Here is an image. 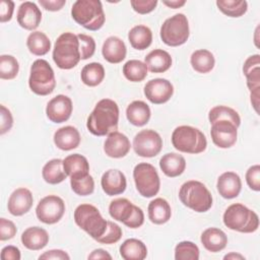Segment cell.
I'll return each mask as SVG.
<instances>
[{
	"instance_id": "1",
	"label": "cell",
	"mask_w": 260,
	"mask_h": 260,
	"mask_svg": "<svg viewBox=\"0 0 260 260\" xmlns=\"http://www.w3.org/2000/svg\"><path fill=\"white\" fill-rule=\"evenodd\" d=\"M119 113V107L115 101L111 99L99 101L87 118L88 131L95 136H105L117 131Z\"/></svg>"
},
{
	"instance_id": "2",
	"label": "cell",
	"mask_w": 260,
	"mask_h": 260,
	"mask_svg": "<svg viewBox=\"0 0 260 260\" xmlns=\"http://www.w3.org/2000/svg\"><path fill=\"white\" fill-rule=\"evenodd\" d=\"M53 60L60 69L64 70L72 69L79 63L81 55L77 35L67 31L57 38L53 48Z\"/></svg>"
},
{
	"instance_id": "3",
	"label": "cell",
	"mask_w": 260,
	"mask_h": 260,
	"mask_svg": "<svg viewBox=\"0 0 260 260\" xmlns=\"http://www.w3.org/2000/svg\"><path fill=\"white\" fill-rule=\"evenodd\" d=\"M71 16L76 23L88 30L103 27L106 16L100 0H77L71 8Z\"/></svg>"
},
{
	"instance_id": "4",
	"label": "cell",
	"mask_w": 260,
	"mask_h": 260,
	"mask_svg": "<svg viewBox=\"0 0 260 260\" xmlns=\"http://www.w3.org/2000/svg\"><path fill=\"white\" fill-rule=\"evenodd\" d=\"M222 220L224 225L239 233H254L259 228V216L252 209L242 203H233L224 211Z\"/></svg>"
},
{
	"instance_id": "5",
	"label": "cell",
	"mask_w": 260,
	"mask_h": 260,
	"mask_svg": "<svg viewBox=\"0 0 260 260\" xmlns=\"http://www.w3.org/2000/svg\"><path fill=\"white\" fill-rule=\"evenodd\" d=\"M181 202L196 212H206L212 206V195L207 187L196 180L185 182L179 190Z\"/></svg>"
},
{
	"instance_id": "6",
	"label": "cell",
	"mask_w": 260,
	"mask_h": 260,
	"mask_svg": "<svg viewBox=\"0 0 260 260\" xmlns=\"http://www.w3.org/2000/svg\"><path fill=\"white\" fill-rule=\"evenodd\" d=\"M173 146L185 153L198 154L203 152L207 147L205 135L198 129L189 125H182L175 128L172 133Z\"/></svg>"
},
{
	"instance_id": "7",
	"label": "cell",
	"mask_w": 260,
	"mask_h": 260,
	"mask_svg": "<svg viewBox=\"0 0 260 260\" xmlns=\"http://www.w3.org/2000/svg\"><path fill=\"white\" fill-rule=\"evenodd\" d=\"M74 221L89 237L96 240L107 230L108 220L101 214L100 210L92 204L83 203L74 210Z\"/></svg>"
},
{
	"instance_id": "8",
	"label": "cell",
	"mask_w": 260,
	"mask_h": 260,
	"mask_svg": "<svg viewBox=\"0 0 260 260\" xmlns=\"http://www.w3.org/2000/svg\"><path fill=\"white\" fill-rule=\"evenodd\" d=\"M28 86L38 95H48L56 87L55 73L48 61L37 59L30 66Z\"/></svg>"
},
{
	"instance_id": "9",
	"label": "cell",
	"mask_w": 260,
	"mask_h": 260,
	"mask_svg": "<svg viewBox=\"0 0 260 260\" xmlns=\"http://www.w3.org/2000/svg\"><path fill=\"white\" fill-rule=\"evenodd\" d=\"M160 39L170 47L184 45L190 36V28L187 16L184 13H177L167 18L160 26Z\"/></svg>"
},
{
	"instance_id": "10",
	"label": "cell",
	"mask_w": 260,
	"mask_h": 260,
	"mask_svg": "<svg viewBox=\"0 0 260 260\" xmlns=\"http://www.w3.org/2000/svg\"><path fill=\"white\" fill-rule=\"evenodd\" d=\"M133 179L136 190L145 198L155 196L160 188V179L155 168L148 162H140L134 167Z\"/></svg>"
},
{
	"instance_id": "11",
	"label": "cell",
	"mask_w": 260,
	"mask_h": 260,
	"mask_svg": "<svg viewBox=\"0 0 260 260\" xmlns=\"http://www.w3.org/2000/svg\"><path fill=\"white\" fill-rule=\"evenodd\" d=\"M162 148V138L152 129L139 131L133 138V149L141 157H153Z\"/></svg>"
},
{
	"instance_id": "12",
	"label": "cell",
	"mask_w": 260,
	"mask_h": 260,
	"mask_svg": "<svg viewBox=\"0 0 260 260\" xmlns=\"http://www.w3.org/2000/svg\"><path fill=\"white\" fill-rule=\"evenodd\" d=\"M65 213V203L57 195H48L42 198L37 207L36 214L40 221L46 224L58 222Z\"/></svg>"
},
{
	"instance_id": "13",
	"label": "cell",
	"mask_w": 260,
	"mask_h": 260,
	"mask_svg": "<svg viewBox=\"0 0 260 260\" xmlns=\"http://www.w3.org/2000/svg\"><path fill=\"white\" fill-rule=\"evenodd\" d=\"M212 142L219 148H230L237 142L238 127L230 121H216L211 124Z\"/></svg>"
},
{
	"instance_id": "14",
	"label": "cell",
	"mask_w": 260,
	"mask_h": 260,
	"mask_svg": "<svg viewBox=\"0 0 260 260\" xmlns=\"http://www.w3.org/2000/svg\"><path fill=\"white\" fill-rule=\"evenodd\" d=\"M143 91L150 103L160 105L169 102L173 96L174 86L171 81L166 78H154L146 82Z\"/></svg>"
},
{
	"instance_id": "15",
	"label": "cell",
	"mask_w": 260,
	"mask_h": 260,
	"mask_svg": "<svg viewBox=\"0 0 260 260\" xmlns=\"http://www.w3.org/2000/svg\"><path fill=\"white\" fill-rule=\"evenodd\" d=\"M73 105L69 96L58 94L49 101L46 107V115L48 119L56 124L66 122L72 114Z\"/></svg>"
},
{
	"instance_id": "16",
	"label": "cell",
	"mask_w": 260,
	"mask_h": 260,
	"mask_svg": "<svg viewBox=\"0 0 260 260\" xmlns=\"http://www.w3.org/2000/svg\"><path fill=\"white\" fill-rule=\"evenodd\" d=\"M34 203L31 192L26 188H17L9 196L7 209L14 216H21L29 211Z\"/></svg>"
},
{
	"instance_id": "17",
	"label": "cell",
	"mask_w": 260,
	"mask_h": 260,
	"mask_svg": "<svg viewBox=\"0 0 260 260\" xmlns=\"http://www.w3.org/2000/svg\"><path fill=\"white\" fill-rule=\"evenodd\" d=\"M131 148V143L129 138L119 132L114 131L108 134V137L104 143L105 153L112 158H121L128 154Z\"/></svg>"
},
{
	"instance_id": "18",
	"label": "cell",
	"mask_w": 260,
	"mask_h": 260,
	"mask_svg": "<svg viewBox=\"0 0 260 260\" xmlns=\"http://www.w3.org/2000/svg\"><path fill=\"white\" fill-rule=\"evenodd\" d=\"M16 19L22 28L27 30H35L38 28L42 20L41 9L34 2H22L18 7Z\"/></svg>"
},
{
	"instance_id": "19",
	"label": "cell",
	"mask_w": 260,
	"mask_h": 260,
	"mask_svg": "<svg viewBox=\"0 0 260 260\" xmlns=\"http://www.w3.org/2000/svg\"><path fill=\"white\" fill-rule=\"evenodd\" d=\"M101 185L107 195L114 196L125 192L127 180L125 175L120 170L110 169L103 174Z\"/></svg>"
},
{
	"instance_id": "20",
	"label": "cell",
	"mask_w": 260,
	"mask_h": 260,
	"mask_svg": "<svg viewBox=\"0 0 260 260\" xmlns=\"http://www.w3.org/2000/svg\"><path fill=\"white\" fill-rule=\"evenodd\" d=\"M216 189L224 199H233L239 196L242 190V181L235 172L222 173L216 182Z\"/></svg>"
},
{
	"instance_id": "21",
	"label": "cell",
	"mask_w": 260,
	"mask_h": 260,
	"mask_svg": "<svg viewBox=\"0 0 260 260\" xmlns=\"http://www.w3.org/2000/svg\"><path fill=\"white\" fill-rule=\"evenodd\" d=\"M102 54L104 59L109 63L118 64L126 58L127 48L123 40L116 36H111L104 42Z\"/></svg>"
},
{
	"instance_id": "22",
	"label": "cell",
	"mask_w": 260,
	"mask_h": 260,
	"mask_svg": "<svg viewBox=\"0 0 260 260\" xmlns=\"http://www.w3.org/2000/svg\"><path fill=\"white\" fill-rule=\"evenodd\" d=\"M55 145L61 150H72L80 144L79 131L73 126H64L59 128L53 137Z\"/></svg>"
},
{
	"instance_id": "23",
	"label": "cell",
	"mask_w": 260,
	"mask_h": 260,
	"mask_svg": "<svg viewBox=\"0 0 260 260\" xmlns=\"http://www.w3.org/2000/svg\"><path fill=\"white\" fill-rule=\"evenodd\" d=\"M20 240L26 249L39 251L45 248L49 243V235L43 228L30 226L21 234Z\"/></svg>"
},
{
	"instance_id": "24",
	"label": "cell",
	"mask_w": 260,
	"mask_h": 260,
	"mask_svg": "<svg viewBox=\"0 0 260 260\" xmlns=\"http://www.w3.org/2000/svg\"><path fill=\"white\" fill-rule=\"evenodd\" d=\"M200 241L207 251L217 253L226 247L228 237L220 229L208 228L201 234Z\"/></svg>"
},
{
	"instance_id": "25",
	"label": "cell",
	"mask_w": 260,
	"mask_h": 260,
	"mask_svg": "<svg viewBox=\"0 0 260 260\" xmlns=\"http://www.w3.org/2000/svg\"><path fill=\"white\" fill-rule=\"evenodd\" d=\"M161 172L170 178H176L182 175L186 169V160L183 155L176 152L164 154L159 159Z\"/></svg>"
},
{
	"instance_id": "26",
	"label": "cell",
	"mask_w": 260,
	"mask_h": 260,
	"mask_svg": "<svg viewBox=\"0 0 260 260\" xmlns=\"http://www.w3.org/2000/svg\"><path fill=\"white\" fill-rule=\"evenodd\" d=\"M144 63L150 72L164 73L171 68L172 57L162 49H154L145 56Z\"/></svg>"
},
{
	"instance_id": "27",
	"label": "cell",
	"mask_w": 260,
	"mask_h": 260,
	"mask_svg": "<svg viewBox=\"0 0 260 260\" xmlns=\"http://www.w3.org/2000/svg\"><path fill=\"white\" fill-rule=\"evenodd\" d=\"M151 116L149 106L143 101H133L126 109V117L130 124L141 127L148 123Z\"/></svg>"
},
{
	"instance_id": "28",
	"label": "cell",
	"mask_w": 260,
	"mask_h": 260,
	"mask_svg": "<svg viewBox=\"0 0 260 260\" xmlns=\"http://www.w3.org/2000/svg\"><path fill=\"white\" fill-rule=\"evenodd\" d=\"M136 205L127 198H116L109 205V213L113 219L121 221L126 225L132 217Z\"/></svg>"
},
{
	"instance_id": "29",
	"label": "cell",
	"mask_w": 260,
	"mask_h": 260,
	"mask_svg": "<svg viewBox=\"0 0 260 260\" xmlns=\"http://www.w3.org/2000/svg\"><path fill=\"white\" fill-rule=\"evenodd\" d=\"M148 218L154 224H164L171 219L172 209L164 198H154L148 204Z\"/></svg>"
},
{
	"instance_id": "30",
	"label": "cell",
	"mask_w": 260,
	"mask_h": 260,
	"mask_svg": "<svg viewBox=\"0 0 260 260\" xmlns=\"http://www.w3.org/2000/svg\"><path fill=\"white\" fill-rule=\"evenodd\" d=\"M63 168L70 178L81 177L89 174V164L85 156L79 153L67 155L63 159Z\"/></svg>"
},
{
	"instance_id": "31",
	"label": "cell",
	"mask_w": 260,
	"mask_h": 260,
	"mask_svg": "<svg viewBox=\"0 0 260 260\" xmlns=\"http://www.w3.org/2000/svg\"><path fill=\"white\" fill-rule=\"evenodd\" d=\"M120 255L125 260H143L147 256L145 244L138 239H127L120 246Z\"/></svg>"
},
{
	"instance_id": "32",
	"label": "cell",
	"mask_w": 260,
	"mask_h": 260,
	"mask_svg": "<svg viewBox=\"0 0 260 260\" xmlns=\"http://www.w3.org/2000/svg\"><path fill=\"white\" fill-rule=\"evenodd\" d=\"M42 177L46 183L51 185L62 183L67 178L63 168V159L53 158L47 161L43 167Z\"/></svg>"
},
{
	"instance_id": "33",
	"label": "cell",
	"mask_w": 260,
	"mask_h": 260,
	"mask_svg": "<svg viewBox=\"0 0 260 260\" xmlns=\"http://www.w3.org/2000/svg\"><path fill=\"white\" fill-rule=\"evenodd\" d=\"M128 40L132 48L136 50H145L152 43L151 29L143 24L133 26L128 32Z\"/></svg>"
},
{
	"instance_id": "34",
	"label": "cell",
	"mask_w": 260,
	"mask_h": 260,
	"mask_svg": "<svg viewBox=\"0 0 260 260\" xmlns=\"http://www.w3.org/2000/svg\"><path fill=\"white\" fill-rule=\"evenodd\" d=\"M190 63L196 72L205 74L214 68L215 59L210 51L206 49H199L192 53L190 57Z\"/></svg>"
},
{
	"instance_id": "35",
	"label": "cell",
	"mask_w": 260,
	"mask_h": 260,
	"mask_svg": "<svg viewBox=\"0 0 260 260\" xmlns=\"http://www.w3.org/2000/svg\"><path fill=\"white\" fill-rule=\"evenodd\" d=\"M26 47L35 56H44L51 49L50 39L43 31L35 30L26 39Z\"/></svg>"
},
{
	"instance_id": "36",
	"label": "cell",
	"mask_w": 260,
	"mask_h": 260,
	"mask_svg": "<svg viewBox=\"0 0 260 260\" xmlns=\"http://www.w3.org/2000/svg\"><path fill=\"white\" fill-rule=\"evenodd\" d=\"M81 81L90 87L102 83L105 78V68L101 63L91 62L83 66L80 74Z\"/></svg>"
},
{
	"instance_id": "37",
	"label": "cell",
	"mask_w": 260,
	"mask_h": 260,
	"mask_svg": "<svg viewBox=\"0 0 260 260\" xmlns=\"http://www.w3.org/2000/svg\"><path fill=\"white\" fill-rule=\"evenodd\" d=\"M208 120L210 124L216 121H230L237 127L241 125V117L239 113L233 108L226 106H215L210 109L208 113Z\"/></svg>"
},
{
	"instance_id": "38",
	"label": "cell",
	"mask_w": 260,
	"mask_h": 260,
	"mask_svg": "<svg viewBox=\"0 0 260 260\" xmlns=\"http://www.w3.org/2000/svg\"><path fill=\"white\" fill-rule=\"evenodd\" d=\"M147 71L145 63L140 60L132 59L123 65V74L131 82L143 81L147 76Z\"/></svg>"
},
{
	"instance_id": "39",
	"label": "cell",
	"mask_w": 260,
	"mask_h": 260,
	"mask_svg": "<svg viewBox=\"0 0 260 260\" xmlns=\"http://www.w3.org/2000/svg\"><path fill=\"white\" fill-rule=\"evenodd\" d=\"M216 6L230 17L243 16L248 10V3L245 0H217Z\"/></svg>"
},
{
	"instance_id": "40",
	"label": "cell",
	"mask_w": 260,
	"mask_h": 260,
	"mask_svg": "<svg viewBox=\"0 0 260 260\" xmlns=\"http://www.w3.org/2000/svg\"><path fill=\"white\" fill-rule=\"evenodd\" d=\"M199 255L198 246L191 241H182L175 247L176 260H198Z\"/></svg>"
},
{
	"instance_id": "41",
	"label": "cell",
	"mask_w": 260,
	"mask_h": 260,
	"mask_svg": "<svg viewBox=\"0 0 260 260\" xmlns=\"http://www.w3.org/2000/svg\"><path fill=\"white\" fill-rule=\"evenodd\" d=\"M19 71V63L12 55L0 56V78L10 80L17 76Z\"/></svg>"
},
{
	"instance_id": "42",
	"label": "cell",
	"mask_w": 260,
	"mask_h": 260,
	"mask_svg": "<svg viewBox=\"0 0 260 260\" xmlns=\"http://www.w3.org/2000/svg\"><path fill=\"white\" fill-rule=\"evenodd\" d=\"M70 185L72 191L79 196H87L94 191L93 178L87 174L85 176L70 178Z\"/></svg>"
},
{
	"instance_id": "43",
	"label": "cell",
	"mask_w": 260,
	"mask_h": 260,
	"mask_svg": "<svg viewBox=\"0 0 260 260\" xmlns=\"http://www.w3.org/2000/svg\"><path fill=\"white\" fill-rule=\"evenodd\" d=\"M122 229L115 222L108 220L107 230L104 233V235L100 238H98L95 241L101 244H115L122 238Z\"/></svg>"
},
{
	"instance_id": "44",
	"label": "cell",
	"mask_w": 260,
	"mask_h": 260,
	"mask_svg": "<svg viewBox=\"0 0 260 260\" xmlns=\"http://www.w3.org/2000/svg\"><path fill=\"white\" fill-rule=\"evenodd\" d=\"M77 38L79 40L81 60H87L92 57L95 52V42L93 38L84 34H78Z\"/></svg>"
},
{
	"instance_id": "45",
	"label": "cell",
	"mask_w": 260,
	"mask_h": 260,
	"mask_svg": "<svg viewBox=\"0 0 260 260\" xmlns=\"http://www.w3.org/2000/svg\"><path fill=\"white\" fill-rule=\"evenodd\" d=\"M246 182L249 188L253 191H260V166L254 165L246 172Z\"/></svg>"
},
{
	"instance_id": "46",
	"label": "cell",
	"mask_w": 260,
	"mask_h": 260,
	"mask_svg": "<svg viewBox=\"0 0 260 260\" xmlns=\"http://www.w3.org/2000/svg\"><path fill=\"white\" fill-rule=\"evenodd\" d=\"M131 7L139 14H147L153 11L157 5V0H131Z\"/></svg>"
},
{
	"instance_id": "47",
	"label": "cell",
	"mask_w": 260,
	"mask_h": 260,
	"mask_svg": "<svg viewBox=\"0 0 260 260\" xmlns=\"http://www.w3.org/2000/svg\"><path fill=\"white\" fill-rule=\"evenodd\" d=\"M17 229L13 221L6 219L4 217L0 218V240L6 241L14 238Z\"/></svg>"
},
{
	"instance_id": "48",
	"label": "cell",
	"mask_w": 260,
	"mask_h": 260,
	"mask_svg": "<svg viewBox=\"0 0 260 260\" xmlns=\"http://www.w3.org/2000/svg\"><path fill=\"white\" fill-rule=\"evenodd\" d=\"M13 125V117L11 112L3 105L0 106V134L8 132Z\"/></svg>"
},
{
	"instance_id": "49",
	"label": "cell",
	"mask_w": 260,
	"mask_h": 260,
	"mask_svg": "<svg viewBox=\"0 0 260 260\" xmlns=\"http://www.w3.org/2000/svg\"><path fill=\"white\" fill-rule=\"evenodd\" d=\"M14 11V2L11 0L0 1V21L2 23L11 20Z\"/></svg>"
},
{
	"instance_id": "50",
	"label": "cell",
	"mask_w": 260,
	"mask_h": 260,
	"mask_svg": "<svg viewBox=\"0 0 260 260\" xmlns=\"http://www.w3.org/2000/svg\"><path fill=\"white\" fill-rule=\"evenodd\" d=\"M39 259L44 260H69L70 256L63 250L53 249L44 252L42 255L39 256Z\"/></svg>"
},
{
	"instance_id": "51",
	"label": "cell",
	"mask_w": 260,
	"mask_h": 260,
	"mask_svg": "<svg viewBox=\"0 0 260 260\" xmlns=\"http://www.w3.org/2000/svg\"><path fill=\"white\" fill-rule=\"evenodd\" d=\"M0 257L2 260H20L21 255L17 247L9 245V246H5L1 250Z\"/></svg>"
},
{
	"instance_id": "52",
	"label": "cell",
	"mask_w": 260,
	"mask_h": 260,
	"mask_svg": "<svg viewBox=\"0 0 260 260\" xmlns=\"http://www.w3.org/2000/svg\"><path fill=\"white\" fill-rule=\"evenodd\" d=\"M143 222H144V213L140 207L136 206L135 211L132 217L130 218V220L128 221V223L126 224V226L130 229H138L143 224Z\"/></svg>"
},
{
	"instance_id": "53",
	"label": "cell",
	"mask_w": 260,
	"mask_h": 260,
	"mask_svg": "<svg viewBox=\"0 0 260 260\" xmlns=\"http://www.w3.org/2000/svg\"><path fill=\"white\" fill-rule=\"evenodd\" d=\"M39 4L48 11H59L66 4V0H39Z\"/></svg>"
},
{
	"instance_id": "54",
	"label": "cell",
	"mask_w": 260,
	"mask_h": 260,
	"mask_svg": "<svg viewBox=\"0 0 260 260\" xmlns=\"http://www.w3.org/2000/svg\"><path fill=\"white\" fill-rule=\"evenodd\" d=\"M256 67H260V55L254 54L249 56L243 65V73L248 72L249 70H252Z\"/></svg>"
},
{
	"instance_id": "55",
	"label": "cell",
	"mask_w": 260,
	"mask_h": 260,
	"mask_svg": "<svg viewBox=\"0 0 260 260\" xmlns=\"http://www.w3.org/2000/svg\"><path fill=\"white\" fill-rule=\"evenodd\" d=\"M88 259H112V256L108 251L104 249H95L93 250L87 257Z\"/></svg>"
},
{
	"instance_id": "56",
	"label": "cell",
	"mask_w": 260,
	"mask_h": 260,
	"mask_svg": "<svg viewBox=\"0 0 260 260\" xmlns=\"http://www.w3.org/2000/svg\"><path fill=\"white\" fill-rule=\"evenodd\" d=\"M164 5L170 7V8H173V9H177V8H180L182 6H184L186 4V1L185 0H172V1H164L162 2Z\"/></svg>"
},
{
	"instance_id": "57",
	"label": "cell",
	"mask_w": 260,
	"mask_h": 260,
	"mask_svg": "<svg viewBox=\"0 0 260 260\" xmlns=\"http://www.w3.org/2000/svg\"><path fill=\"white\" fill-rule=\"evenodd\" d=\"M223 259H231V260H244L245 257L239 253H235V252H231L226 255L223 256Z\"/></svg>"
},
{
	"instance_id": "58",
	"label": "cell",
	"mask_w": 260,
	"mask_h": 260,
	"mask_svg": "<svg viewBox=\"0 0 260 260\" xmlns=\"http://www.w3.org/2000/svg\"><path fill=\"white\" fill-rule=\"evenodd\" d=\"M258 30H259V26H257V28H256V30H255V45H256V47L258 48L259 47V45H258V41H257V34H258Z\"/></svg>"
}]
</instances>
